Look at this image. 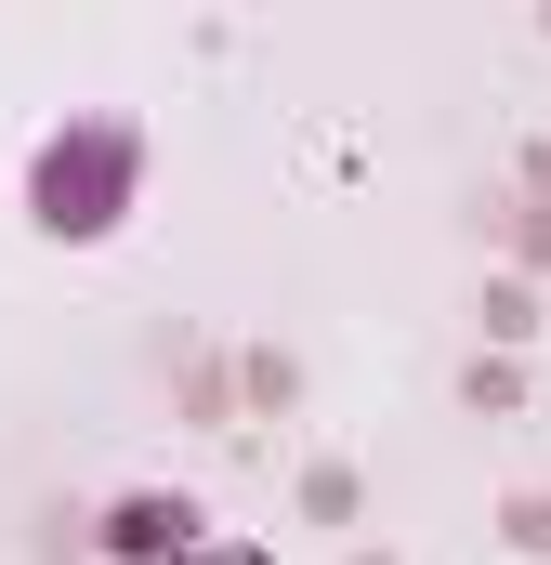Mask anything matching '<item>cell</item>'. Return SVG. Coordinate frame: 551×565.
Returning a JSON list of instances; mask_svg holds the SVG:
<instances>
[{
	"label": "cell",
	"mask_w": 551,
	"mask_h": 565,
	"mask_svg": "<svg viewBox=\"0 0 551 565\" xmlns=\"http://www.w3.org/2000/svg\"><path fill=\"white\" fill-rule=\"evenodd\" d=\"M132 171H144V145L119 132V119H79V132H53V145H40V184H26V211H40L53 237H106V224L132 211Z\"/></svg>",
	"instance_id": "cell-1"
},
{
	"label": "cell",
	"mask_w": 551,
	"mask_h": 565,
	"mask_svg": "<svg viewBox=\"0 0 551 565\" xmlns=\"http://www.w3.org/2000/svg\"><path fill=\"white\" fill-rule=\"evenodd\" d=\"M106 540H119L132 565H171L184 540H197V513H184V500H119V526H106Z\"/></svg>",
	"instance_id": "cell-2"
}]
</instances>
